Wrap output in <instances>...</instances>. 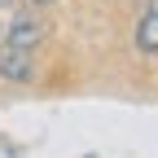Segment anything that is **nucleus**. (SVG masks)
I'll list each match as a JSON object with an SVG mask.
<instances>
[{
	"mask_svg": "<svg viewBox=\"0 0 158 158\" xmlns=\"http://www.w3.org/2000/svg\"><path fill=\"white\" fill-rule=\"evenodd\" d=\"M40 40H44L40 18L22 9V13H13V18H9V31L0 35V44H13V48H31V53H35V48H40Z\"/></svg>",
	"mask_w": 158,
	"mask_h": 158,
	"instance_id": "1",
	"label": "nucleus"
},
{
	"mask_svg": "<svg viewBox=\"0 0 158 158\" xmlns=\"http://www.w3.org/2000/svg\"><path fill=\"white\" fill-rule=\"evenodd\" d=\"M0 5H5V0H0Z\"/></svg>",
	"mask_w": 158,
	"mask_h": 158,
	"instance_id": "5",
	"label": "nucleus"
},
{
	"mask_svg": "<svg viewBox=\"0 0 158 158\" xmlns=\"http://www.w3.org/2000/svg\"><path fill=\"white\" fill-rule=\"evenodd\" d=\"M136 48H141L145 57L158 53V0H145V9H141V22H136Z\"/></svg>",
	"mask_w": 158,
	"mask_h": 158,
	"instance_id": "3",
	"label": "nucleus"
},
{
	"mask_svg": "<svg viewBox=\"0 0 158 158\" xmlns=\"http://www.w3.org/2000/svg\"><path fill=\"white\" fill-rule=\"evenodd\" d=\"M31 5H53V0H31Z\"/></svg>",
	"mask_w": 158,
	"mask_h": 158,
	"instance_id": "4",
	"label": "nucleus"
},
{
	"mask_svg": "<svg viewBox=\"0 0 158 158\" xmlns=\"http://www.w3.org/2000/svg\"><path fill=\"white\" fill-rule=\"evenodd\" d=\"M31 62H35V53L31 48H13V44H0V75L5 79H31Z\"/></svg>",
	"mask_w": 158,
	"mask_h": 158,
	"instance_id": "2",
	"label": "nucleus"
}]
</instances>
